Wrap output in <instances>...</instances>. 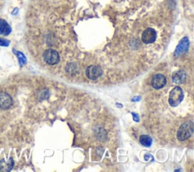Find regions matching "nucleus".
<instances>
[{
	"label": "nucleus",
	"mask_w": 194,
	"mask_h": 172,
	"mask_svg": "<svg viewBox=\"0 0 194 172\" xmlns=\"http://www.w3.org/2000/svg\"><path fill=\"white\" fill-rule=\"evenodd\" d=\"M140 142L141 144L146 147H149L152 143V140L150 136L148 135H141L140 136Z\"/></svg>",
	"instance_id": "9b49d317"
},
{
	"label": "nucleus",
	"mask_w": 194,
	"mask_h": 172,
	"mask_svg": "<svg viewBox=\"0 0 194 172\" xmlns=\"http://www.w3.org/2000/svg\"><path fill=\"white\" fill-rule=\"evenodd\" d=\"M11 32V28L8 23L4 20H0V34H3L5 36L8 35Z\"/></svg>",
	"instance_id": "9d476101"
},
{
	"label": "nucleus",
	"mask_w": 194,
	"mask_h": 172,
	"mask_svg": "<svg viewBox=\"0 0 194 172\" xmlns=\"http://www.w3.org/2000/svg\"><path fill=\"white\" fill-rule=\"evenodd\" d=\"M189 39L187 37H184L181 39V42H179V44L177 46L175 52V56H180V55H183L185 52H187L189 49Z\"/></svg>",
	"instance_id": "423d86ee"
},
{
	"label": "nucleus",
	"mask_w": 194,
	"mask_h": 172,
	"mask_svg": "<svg viewBox=\"0 0 194 172\" xmlns=\"http://www.w3.org/2000/svg\"><path fill=\"white\" fill-rule=\"evenodd\" d=\"M43 59L44 61L46 62L48 65H56L59 62L60 56L59 54L57 51L54 49H46L43 52Z\"/></svg>",
	"instance_id": "7ed1b4c3"
},
{
	"label": "nucleus",
	"mask_w": 194,
	"mask_h": 172,
	"mask_svg": "<svg viewBox=\"0 0 194 172\" xmlns=\"http://www.w3.org/2000/svg\"><path fill=\"white\" fill-rule=\"evenodd\" d=\"M8 44H9V42H8L7 40L0 39V45H5V46H6V45H8Z\"/></svg>",
	"instance_id": "f8f14e48"
},
{
	"label": "nucleus",
	"mask_w": 194,
	"mask_h": 172,
	"mask_svg": "<svg viewBox=\"0 0 194 172\" xmlns=\"http://www.w3.org/2000/svg\"><path fill=\"white\" fill-rule=\"evenodd\" d=\"M156 31L152 28H147L143 31L142 34V41L146 44L154 42L156 39Z\"/></svg>",
	"instance_id": "20e7f679"
},
{
	"label": "nucleus",
	"mask_w": 194,
	"mask_h": 172,
	"mask_svg": "<svg viewBox=\"0 0 194 172\" xmlns=\"http://www.w3.org/2000/svg\"><path fill=\"white\" fill-rule=\"evenodd\" d=\"M13 101L11 96L5 93L0 94V107L3 109H8L12 106Z\"/></svg>",
	"instance_id": "6e6552de"
},
{
	"label": "nucleus",
	"mask_w": 194,
	"mask_h": 172,
	"mask_svg": "<svg viewBox=\"0 0 194 172\" xmlns=\"http://www.w3.org/2000/svg\"><path fill=\"white\" fill-rule=\"evenodd\" d=\"M187 78V74L184 71H178L172 75V80L174 83H179V84L185 83Z\"/></svg>",
	"instance_id": "1a4fd4ad"
},
{
	"label": "nucleus",
	"mask_w": 194,
	"mask_h": 172,
	"mask_svg": "<svg viewBox=\"0 0 194 172\" xmlns=\"http://www.w3.org/2000/svg\"><path fill=\"white\" fill-rule=\"evenodd\" d=\"M102 74V68L96 65H90L86 70V75L89 79L96 80Z\"/></svg>",
	"instance_id": "39448f33"
},
{
	"label": "nucleus",
	"mask_w": 194,
	"mask_h": 172,
	"mask_svg": "<svg viewBox=\"0 0 194 172\" xmlns=\"http://www.w3.org/2000/svg\"><path fill=\"white\" fill-rule=\"evenodd\" d=\"M193 132V126L190 122L182 124L178 131V139L180 141H184L191 136Z\"/></svg>",
	"instance_id": "f03ea898"
},
{
	"label": "nucleus",
	"mask_w": 194,
	"mask_h": 172,
	"mask_svg": "<svg viewBox=\"0 0 194 172\" xmlns=\"http://www.w3.org/2000/svg\"><path fill=\"white\" fill-rule=\"evenodd\" d=\"M184 99V92L183 89L180 86H175L169 94L168 102L169 104L173 107L178 106L182 102Z\"/></svg>",
	"instance_id": "f257e3e1"
},
{
	"label": "nucleus",
	"mask_w": 194,
	"mask_h": 172,
	"mask_svg": "<svg viewBox=\"0 0 194 172\" xmlns=\"http://www.w3.org/2000/svg\"><path fill=\"white\" fill-rule=\"evenodd\" d=\"M166 77L164 75L161 74H155V76L152 77V86H153L155 89H159L161 88L164 87L166 84Z\"/></svg>",
	"instance_id": "0eeeda50"
}]
</instances>
